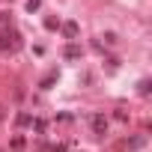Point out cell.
<instances>
[{
  "label": "cell",
  "mask_w": 152,
  "mask_h": 152,
  "mask_svg": "<svg viewBox=\"0 0 152 152\" xmlns=\"http://www.w3.org/2000/svg\"><path fill=\"white\" fill-rule=\"evenodd\" d=\"M18 48H21V33L12 30V27H3V30H0V51L15 54Z\"/></svg>",
  "instance_id": "obj_1"
},
{
  "label": "cell",
  "mask_w": 152,
  "mask_h": 152,
  "mask_svg": "<svg viewBox=\"0 0 152 152\" xmlns=\"http://www.w3.org/2000/svg\"><path fill=\"white\" fill-rule=\"evenodd\" d=\"M90 122H93V131H96L99 137H102V134H107V116H102V113H96V116H93Z\"/></svg>",
  "instance_id": "obj_2"
},
{
  "label": "cell",
  "mask_w": 152,
  "mask_h": 152,
  "mask_svg": "<svg viewBox=\"0 0 152 152\" xmlns=\"http://www.w3.org/2000/svg\"><path fill=\"white\" fill-rule=\"evenodd\" d=\"M63 57H66V60H81V45L69 42V45H66V51H63Z\"/></svg>",
  "instance_id": "obj_3"
},
{
  "label": "cell",
  "mask_w": 152,
  "mask_h": 152,
  "mask_svg": "<svg viewBox=\"0 0 152 152\" xmlns=\"http://www.w3.org/2000/svg\"><path fill=\"white\" fill-rule=\"evenodd\" d=\"M63 36H66V39H75V36H78V24H75V21H66V24H63Z\"/></svg>",
  "instance_id": "obj_4"
},
{
  "label": "cell",
  "mask_w": 152,
  "mask_h": 152,
  "mask_svg": "<svg viewBox=\"0 0 152 152\" xmlns=\"http://www.w3.org/2000/svg\"><path fill=\"white\" fill-rule=\"evenodd\" d=\"M57 81V72H51V75H45L42 78V90H51V84Z\"/></svg>",
  "instance_id": "obj_5"
},
{
  "label": "cell",
  "mask_w": 152,
  "mask_h": 152,
  "mask_svg": "<svg viewBox=\"0 0 152 152\" xmlns=\"http://www.w3.org/2000/svg\"><path fill=\"white\" fill-rule=\"evenodd\" d=\"M15 122L24 128V125H33V116H30V113H18V119H15Z\"/></svg>",
  "instance_id": "obj_6"
},
{
  "label": "cell",
  "mask_w": 152,
  "mask_h": 152,
  "mask_svg": "<svg viewBox=\"0 0 152 152\" xmlns=\"http://www.w3.org/2000/svg\"><path fill=\"white\" fill-rule=\"evenodd\" d=\"M33 128H36V134L42 137V134H45V119H33Z\"/></svg>",
  "instance_id": "obj_7"
},
{
  "label": "cell",
  "mask_w": 152,
  "mask_h": 152,
  "mask_svg": "<svg viewBox=\"0 0 152 152\" xmlns=\"http://www.w3.org/2000/svg\"><path fill=\"white\" fill-rule=\"evenodd\" d=\"M9 146H12L15 152H21V149H24V137H12V143H9Z\"/></svg>",
  "instance_id": "obj_8"
},
{
  "label": "cell",
  "mask_w": 152,
  "mask_h": 152,
  "mask_svg": "<svg viewBox=\"0 0 152 152\" xmlns=\"http://www.w3.org/2000/svg\"><path fill=\"white\" fill-rule=\"evenodd\" d=\"M45 27H48V30H57L60 21H57V18H45Z\"/></svg>",
  "instance_id": "obj_9"
},
{
  "label": "cell",
  "mask_w": 152,
  "mask_h": 152,
  "mask_svg": "<svg viewBox=\"0 0 152 152\" xmlns=\"http://www.w3.org/2000/svg\"><path fill=\"white\" fill-rule=\"evenodd\" d=\"M27 9H30V12H36V9H39V0H27Z\"/></svg>",
  "instance_id": "obj_10"
},
{
  "label": "cell",
  "mask_w": 152,
  "mask_h": 152,
  "mask_svg": "<svg viewBox=\"0 0 152 152\" xmlns=\"http://www.w3.org/2000/svg\"><path fill=\"white\" fill-rule=\"evenodd\" d=\"M0 119H3V104H0Z\"/></svg>",
  "instance_id": "obj_11"
}]
</instances>
